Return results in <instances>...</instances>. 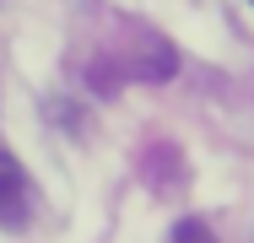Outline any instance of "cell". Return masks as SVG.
Segmentation results:
<instances>
[{"label": "cell", "instance_id": "obj_1", "mask_svg": "<svg viewBox=\"0 0 254 243\" xmlns=\"http://www.w3.org/2000/svg\"><path fill=\"white\" fill-rule=\"evenodd\" d=\"M27 216H33V184H27L22 162L0 151V227L5 233H22Z\"/></svg>", "mask_w": 254, "mask_h": 243}, {"label": "cell", "instance_id": "obj_2", "mask_svg": "<svg viewBox=\"0 0 254 243\" xmlns=\"http://www.w3.org/2000/svg\"><path fill=\"white\" fill-rule=\"evenodd\" d=\"M173 243H216V238H211V227H205V222H179Z\"/></svg>", "mask_w": 254, "mask_h": 243}]
</instances>
